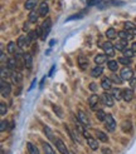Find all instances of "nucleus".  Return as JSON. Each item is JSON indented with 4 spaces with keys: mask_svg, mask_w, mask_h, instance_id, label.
Returning <instances> with one entry per match:
<instances>
[{
    "mask_svg": "<svg viewBox=\"0 0 136 154\" xmlns=\"http://www.w3.org/2000/svg\"><path fill=\"white\" fill-rule=\"evenodd\" d=\"M83 135H85V138L87 139V143H88V145H89V148L92 149V150H97L98 149V147H100V145H98V143H97V140L95 139V138L91 135L89 133H87L85 129H83Z\"/></svg>",
    "mask_w": 136,
    "mask_h": 154,
    "instance_id": "nucleus-1",
    "label": "nucleus"
},
{
    "mask_svg": "<svg viewBox=\"0 0 136 154\" xmlns=\"http://www.w3.org/2000/svg\"><path fill=\"white\" fill-rule=\"evenodd\" d=\"M10 91H11V85L9 83H6L5 79H2V87H0V93H2V97H4V98L9 97Z\"/></svg>",
    "mask_w": 136,
    "mask_h": 154,
    "instance_id": "nucleus-2",
    "label": "nucleus"
},
{
    "mask_svg": "<svg viewBox=\"0 0 136 154\" xmlns=\"http://www.w3.org/2000/svg\"><path fill=\"white\" fill-rule=\"evenodd\" d=\"M50 29H52V20L48 18V19H45L43 21V24H42V30H43V35H42V39L44 40L45 38H47V35L49 34L50 32Z\"/></svg>",
    "mask_w": 136,
    "mask_h": 154,
    "instance_id": "nucleus-3",
    "label": "nucleus"
},
{
    "mask_svg": "<svg viewBox=\"0 0 136 154\" xmlns=\"http://www.w3.org/2000/svg\"><path fill=\"white\" fill-rule=\"evenodd\" d=\"M103 51L107 57H115V45H112L110 42H106L102 44Z\"/></svg>",
    "mask_w": 136,
    "mask_h": 154,
    "instance_id": "nucleus-4",
    "label": "nucleus"
},
{
    "mask_svg": "<svg viewBox=\"0 0 136 154\" xmlns=\"http://www.w3.org/2000/svg\"><path fill=\"white\" fill-rule=\"evenodd\" d=\"M105 127L107 128L110 132H113V130H115L116 122H115V119H113V117L111 114H107V117H106V119H105Z\"/></svg>",
    "mask_w": 136,
    "mask_h": 154,
    "instance_id": "nucleus-5",
    "label": "nucleus"
},
{
    "mask_svg": "<svg viewBox=\"0 0 136 154\" xmlns=\"http://www.w3.org/2000/svg\"><path fill=\"white\" fill-rule=\"evenodd\" d=\"M30 43H32V39L29 38V35H27V36H20L19 39H18V47H19L20 49H27L29 45H30Z\"/></svg>",
    "mask_w": 136,
    "mask_h": 154,
    "instance_id": "nucleus-6",
    "label": "nucleus"
},
{
    "mask_svg": "<svg viewBox=\"0 0 136 154\" xmlns=\"http://www.w3.org/2000/svg\"><path fill=\"white\" fill-rule=\"evenodd\" d=\"M120 76H121V78H122L124 80H130V79L132 78V76H134V73H132L131 69L126 65V66L122 69V70H121Z\"/></svg>",
    "mask_w": 136,
    "mask_h": 154,
    "instance_id": "nucleus-7",
    "label": "nucleus"
},
{
    "mask_svg": "<svg viewBox=\"0 0 136 154\" xmlns=\"http://www.w3.org/2000/svg\"><path fill=\"white\" fill-rule=\"evenodd\" d=\"M101 100H102L103 105H106V106H113V95H111L108 93H103L101 97Z\"/></svg>",
    "mask_w": 136,
    "mask_h": 154,
    "instance_id": "nucleus-8",
    "label": "nucleus"
},
{
    "mask_svg": "<svg viewBox=\"0 0 136 154\" xmlns=\"http://www.w3.org/2000/svg\"><path fill=\"white\" fill-rule=\"evenodd\" d=\"M98 102H100V97H98L97 94H92V95L88 98V104L91 106V109H93V110H96Z\"/></svg>",
    "mask_w": 136,
    "mask_h": 154,
    "instance_id": "nucleus-9",
    "label": "nucleus"
},
{
    "mask_svg": "<svg viewBox=\"0 0 136 154\" xmlns=\"http://www.w3.org/2000/svg\"><path fill=\"white\" fill-rule=\"evenodd\" d=\"M54 144L57 145V149L62 153V154H68L70 152H68V149H67V147H66V144L59 139V138H57V139H54Z\"/></svg>",
    "mask_w": 136,
    "mask_h": 154,
    "instance_id": "nucleus-10",
    "label": "nucleus"
},
{
    "mask_svg": "<svg viewBox=\"0 0 136 154\" xmlns=\"http://www.w3.org/2000/svg\"><path fill=\"white\" fill-rule=\"evenodd\" d=\"M78 119H79V122L82 123V124H85V125H89L91 124L88 115L83 110H78Z\"/></svg>",
    "mask_w": 136,
    "mask_h": 154,
    "instance_id": "nucleus-11",
    "label": "nucleus"
},
{
    "mask_svg": "<svg viewBox=\"0 0 136 154\" xmlns=\"http://www.w3.org/2000/svg\"><path fill=\"white\" fill-rule=\"evenodd\" d=\"M39 15L40 17H47V14L49 13V5L47 2H43L40 5H39Z\"/></svg>",
    "mask_w": 136,
    "mask_h": 154,
    "instance_id": "nucleus-12",
    "label": "nucleus"
},
{
    "mask_svg": "<svg viewBox=\"0 0 136 154\" xmlns=\"http://www.w3.org/2000/svg\"><path fill=\"white\" fill-rule=\"evenodd\" d=\"M23 64H24V66L28 68V69L32 68V65H33V58H32L30 54H24V55H23Z\"/></svg>",
    "mask_w": 136,
    "mask_h": 154,
    "instance_id": "nucleus-13",
    "label": "nucleus"
},
{
    "mask_svg": "<svg viewBox=\"0 0 136 154\" xmlns=\"http://www.w3.org/2000/svg\"><path fill=\"white\" fill-rule=\"evenodd\" d=\"M132 98H134V90H132V88L125 89L122 91V99H124V100L130 102V100H132Z\"/></svg>",
    "mask_w": 136,
    "mask_h": 154,
    "instance_id": "nucleus-14",
    "label": "nucleus"
},
{
    "mask_svg": "<svg viewBox=\"0 0 136 154\" xmlns=\"http://www.w3.org/2000/svg\"><path fill=\"white\" fill-rule=\"evenodd\" d=\"M115 49L120 50V51H124L125 49H127V40L126 39H121L115 44Z\"/></svg>",
    "mask_w": 136,
    "mask_h": 154,
    "instance_id": "nucleus-15",
    "label": "nucleus"
},
{
    "mask_svg": "<svg viewBox=\"0 0 136 154\" xmlns=\"http://www.w3.org/2000/svg\"><path fill=\"white\" fill-rule=\"evenodd\" d=\"M19 65V61H18V59L17 58H9L6 60V66L8 68H10V69H17V66Z\"/></svg>",
    "mask_w": 136,
    "mask_h": 154,
    "instance_id": "nucleus-16",
    "label": "nucleus"
},
{
    "mask_svg": "<svg viewBox=\"0 0 136 154\" xmlns=\"http://www.w3.org/2000/svg\"><path fill=\"white\" fill-rule=\"evenodd\" d=\"M11 80L14 84H20L21 80H23V75L20 72H13L11 74Z\"/></svg>",
    "mask_w": 136,
    "mask_h": 154,
    "instance_id": "nucleus-17",
    "label": "nucleus"
},
{
    "mask_svg": "<svg viewBox=\"0 0 136 154\" xmlns=\"http://www.w3.org/2000/svg\"><path fill=\"white\" fill-rule=\"evenodd\" d=\"M11 69L10 68H8V66H2V69H0V72H2V79H8L9 76H11Z\"/></svg>",
    "mask_w": 136,
    "mask_h": 154,
    "instance_id": "nucleus-18",
    "label": "nucleus"
},
{
    "mask_svg": "<svg viewBox=\"0 0 136 154\" xmlns=\"http://www.w3.org/2000/svg\"><path fill=\"white\" fill-rule=\"evenodd\" d=\"M38 2H39V0H27L25 4H24V8H25L27 10H30V11H32L34 8L38 5Z\"/></svg>",
    "mask_w": 136,
    "mask_h": 154,
    "instance_id": "nucleus-19",
    "label": "nucleus"
},
{
    "mask_svg": "<svg viewBox=\"0 0 136 154\" xmlns=\"http://www.w3.org/2000/svg\"><path fill=\"white\" fill-rule=\"evenodd\" d=\"M106 60H107V55H106V54H97L95 57V63L98 65L106 63Z\"/></svg>",
    "mask_w": 136,
    "mask_h": 154,
    "instance_id": "nucleus-20",
    "label": "nucleus"
},
{
    "mask_svg": "<svg viewBox=\"0 0 136 154\" xmlns=\"http://www.w3.org/2000/svg\"><path fill=\"white\" fill-rule=\"evenodd\" d=\"M102 73H103V68L98 65V66H95L92 70H91V76H93V78H97V76H100Z\"/></svg>",
    "mask_w": 136,
    "mask_h": 154,
    "instance_id": "nucleus-21",
    "label": "nucleus"
},
{
    "mask_svg": "<svg viewBox=\"0 0 136 154\" xmlns=\"http://www.w3.org/2000/svg\"><path fill=\"white\" fill-rule=\"evenodd\" d=\"M107 66L111 72H116L117 69H118V60H110L108 63H107Z\"/></svg>",
    "mask_w": 136,
    "mask_h": 154,
    "instance_id": "nucleus-22",
    "label": "nucleus"
},
{
    "mask_svg": "<svg viewBox=\"0 0 136 154\" xmlns=\"http://www.w3.org/2000/svg\"><path fill=\"white\" fill-rule=\"evenodd\" d=\"M78 65L82 68V69H85L88 66V59L86 57H78Z\"/></svg>",
    "mask_w": 136,
    "mask_h": 154,
    "instance_id": "nucleus-23",
    "label": "nucleus"
},
{
    "mask_svg": "<svg viewBox=\"0 0 136 154\" xmlns=\"http://www.w3.org/2000/svg\"><path fill=\"white\" fill-rule=\"evenodd\" d=\"M111 82H112V80H111V79H107V78L102 79V82H101V87H102L103 89H106V90L111 89V87H112V83H111Z\"/></svg>",
    "mask_w": 136,
    "mask_h": 154,
    "instance_id": "nucleus-24",
    "label": "nucleus"
},
{
    "mask_svg": "<svg viewBox=\"0 0 136 154\" xmlns=\"http://www.w3.org/2000/svg\"><path fill=\"white\" fill-rule=\"evenodd\" d=\"M27 148H28V152H29L30 154H38V153H39V149H38V148L35 147V145H34V144H32L30 142H28V143H27Z\"/></svg>",
    "mask_w": 136,
    "mask_h": 154,
    "instance_id": "nucleus-25",
    "label": "nucleus"
},
{
    "mask_svg": "<svg viewBox=\"0 0 136 154\" xmlns=\"http://www.w3.org/2000/svg\"><path fill=\"white\" fill-rule=\"evenodd\" d=\"M96 137H97V139H100V140L103 142V143H106V142L108 140L107 135H106L103 132H101V130H96Z\"/></svg>",
    "mask_w": 136,
    "mask_h": 154,
    "instance_id": "nucleus-26",
    "label": "nucleus"
},
{
    "mask_svg": "<svg viewBox=\"0 0 136 154\" xmlns=\"http://www.w3.org/2000/svg\"><path fill=\"white\" fill-rule=\"evenodd\" d=\"M117 35H118V34L116 33V30L113 29V28L107 29V32H106V36H107L108 39H115V38H116Z\"/></svg>",
    "mask_w": 136,
    "mask_h": 154,
    "instance_id": "nucleus-27",
    "label": "nucleus"
},
{
    "mask_svg": "<svg viewBox=\"0 0 136 154\" xmlns=\"http://www.w3.org/2000/svg\"><path fill=\"white\" fill-rule=\"evenodd\" d=\"M118 34V36L121 38V39H130V38H132V34L130 33V32H128V30H127V32H126V30H122V32H118L117 33Z\"/></svg>",
    "mask_w": 136,
    "mask_h": 154,
    "instance_id": "nucleus-28",
    "label": "nucleus"
},
{
    "mask_svg": "<svg viewBox=\"0 0 136 154\" xmlns=\"http://www.w3.org/2000/svg\"><path fill=\"white\" fill-rule=\"evenodd\" d=\"M38 18H39V13L32 10V11H30V14H29V23H37Z\"/></svg>",
    "mask_w": 136,
    "mask_h": 154,
    "instance_id": "nucleus-29",
    "label": "nucleus"
},
{
    "mask_svg": "<svg viewBox=\"0 0 136 154\" xmlns=\"http://www.w3.org/2000/svg\"><path fill=\"white\" fill-rule=\"evenodd\" d=\"M112 95L115 99L120 100V99H122V91H121V89H118V88H115L112 90Z\"/></svg>",
    "mask_w": 136,
    "mask_h": 154,
    "instance_id": "nucleus-30",
    "label": "nucleus"
},
{
    "mask_svg": "<svg viewBox=\"0 0 136 154\" xmlns=\"http://www.w3.org/2000/svg\"><path fill=\"white\" fill-rule=\"evenodd\" d=\"M8 53L9 54H15L17 53V44H15L14 42H10L9 44H8Z\"/></svg>",
    "mask_w": 136,
    "mask_h": 154,
    "instance_id": "nucleus-31",
    "label": "nucleus"
},
{
    "mask_svg": "<svg viewBox=\"0 0 136 154\" xmlns=\"http://www.w3.org/2000/svg\"><path fill=\"white\" fill-rule=\"evenodd\" d=\"M106 117H107V114H106L103 110H97L96 112V118L100 120V122H105Z\"/></svg>",
    "mask_w": 136,
    "mask_h": 154,
    "instance_id": "nucleus-32",
    "label": "nucleus"
},
{
    "mask_svg": "<svg viewBox=\"0 0 136 154\" xmlns=\"http://www.w3.org/2000/svg\"><path fill=\"white\" fill-rule=\"evenodd\" d=\"M43 150H44L45 153H48V154H54V153H56V150L53 149L48 143H43Z\"/></svg>",
    "mask_w": 136,
    "mask_h": 154,
    "instance_id": "nucleus-33",
    "label": "nucleus"
},
{
    "mask_svg": "<svg viewBox=\"0 0 136 154\" xmlns=\"http://www.w3.org/2000/svg\"><path fill=\"white\" fill-rule=\"evenodd\" d=\"M118 63L121 64H124V65H130L131 64V58H127V57H122V58H120L118 59Z\"/></svg>",
    "mask_w": 136,
    "mask_h": 154,
    "instance_id": "nucleus-34",
    "label": "nucleus"
},
{
    "mask_svg": "<svg viewBox=\"0 0 136 154\" xmlns=\"http://www.w3.org/2000/svg\"><path fill=\"white\" fill-rule=\"evenodd\" d=\"M124 26H125V29L126 30H128V32H132V30L135 29V24H134V23H131V21H126L125 23V24H124Z\"/></svg>",
    "mask_w": 136,
    "mask_h": 154,
    "instance_id": "nucleus-35",
    "label": "nucleus"
},
{
    "mask_svg": "<svg viewBox=\"0 0 136 154\" xmlns=\"http://www.w3.org/2000/svg\"><path fill=\"white\" fill-rule=\"evenodd\" d=\"M113 83H116V84H121L124 82V79L121 78V76H117V75H111V78H110Z\"/></svg>",
    "mask_w": 136,
    "mask_h": 154,
    "instance_id": "nucleus-36",
    "label": "nucleus"
},
{
    "mask_svg": "<svg viewBox=\"0 0 136 154\" xmlns=\"http://www.w3.org/2000/svg\"><path fill=\"white\" fill-rule=\"evenodd\" d=\"M44 132H45V134L48 135V138L50 140H54V135H53V133H52V130L48 128V127H44Z\"/></svg>",
    "mask_w": 136,
    "mask_h": 154,
    "instance_id": "nucleus-37",
    "label": "nucleus"
},
{
    "mask_svg": "<svg viewBox=\"0 0 136 154\" xmlns=\"http://www.w3.org/2000/svg\"><path fill=\"white\" fill-rule=\"evenodd\" d=\"M53 109H54V112H56V114L58 115L59 118H63V112H62V109L58 106V105H54L53 106Z\"/></svg>",
    "mask_w": 136,
    "mask_h": 154,
    "instance_id": "nucleus-38",
    "label": "nucleus"
},
{
    "mask_svg": "<svg viewBox=\"0 0 136 154\" xmlns=\"http://www.w3.org/2000/svg\"><path fill=\"white\" fill-rule=\"evenodd\" d=\"M134 53H135V51H134L132 49H125V50H124V55L127 57V58H132V57H134Z\"/></svg>",
    "mask_w": 136,
    "mask_h": 154,
    "instance_id": "nucleus-39",
    "label": "nucleus"
},
{
    "mask_svg": "<svg viewBox=\"0 0 136 154\" xmlns=\"http://www.w3.org/2000/svg\"><path fill=\"white\" fill-rule=\"evenodd\" d=\"M8 127H9V123H8L6 120H2V124H0V132H4L5 129H8Z\"/></svg>",
    "mask_w": 136,
    "mask_h": 154,
    "instance_id": "nucleus-40",
    "label": "nucleus"
},
{
    "mask_svg": "<svg viewBox=\"0 0 136 154\" xmlns=\"http://www.w3.org/2000/svg\"><path fill=\"white\" fill-rule=\"evenodd\" d=\"M6 110H8L6 104H5V103H2V104H0V114H2V115H5V114H6Z\"/></svg>",
    "mask_w": 136,
    "mask_h": 154,
    "instance_id": "nucleus-41",
    "label": "nucleus"
},
{
    "mask_svg": "<svg viewBox=\"0 0 136 154\" xmlns=\"http://www.w3.org/2000/svg\"><path fill=\"white\" fill-rule=\"evenodd\" d=\"M28 35H29L30 39H32V42H33V40H35L39 36V35H38V33H37V30H35V32H29V34H28Z\"/></svg>",
    "mask_w": 136,
    "mask_h": 154,
    "instance_id": "nucleus-42",
    "label": "nucleus"
},
{
    "mask_svg": "<svg viewBox=\"0 0 136 154\" xmlns=\"http://www.w3.org/2000/svg\"><path fill=\"white\" fill-rule=\"evenodd\" d=\"M128 82H130V87H131L132 89L136 88V78H135V76H132V78L128 80Z\"/></svg>",
    "mask_w": 136,
    "mask_h": 154,
    "instance_id": "nucleus-43",
    "label": "nucleus"
},
{
    "mask_svg": "<svg viewBox=\"0 0 136 154\" xmlns=\"http://www.w3.org/2000/svg\"><path fill=\"white\" fill-rule=\"evenodd\" d=\"M100 2H101V0H88V3H87V4H88L89 6H93V5H97Z\"/></svg>",
    "mask_w": 136,
    "mask_h": 154,
    "instance_id": "nucleus-44",
    "label": "nucleus"
},
{
    "mask_svg": "<svg viewBox=\"0 0 136 154\" xmlns=\"http://www.w3.org/2000/svg\"><path fill=\"white\" fill-rule=\"evenodd\" d=\"M97 88H98V87H97L96 83H91V84H89V89L92 90V91H97Z\"/></svg>",
    "mask_w": 136,
    "mask_h": 154,
    "instance_id": "nucleus-45",
    "label": "nucleus"
},
{
    "mask_svg": "<svg viewBox=\"0 0 136 154\" xmlns=\"http://www.w3.org/2000/svg\"><path fill=\"white\" fill-rule=\"evenodd\" d=\"M23 30H24V32L29 30V24H28V23H25V24H24V26H23Z\"/></svg>",
    "mask_w": 136,
    "mask_h": 154,
    "instance_id": "nucleus-46",
    "label": "nucleus"
},
{
    "mask_svg": "<svg viewBox=\"0 0 136 154\" xmlns=\"http://www.w3.org/2000/svg\"><path fill=\"white\" fill-rule=\"evenodd\" d=\"M5 53L4 51H2V63H4V61H5Z\"/></svg>",
    "mask_w": 136,
    "mask_h": 154,
    "instance_id": "nucleus-47",
    "label": "nucleus"
},
{
    "mask_svg": "<svg viewBox=\"0 0 136 154\" xmlns=\"http://www.w3.org/2000/svg\"><path fill=\"white\" fill-rule=\"evenodd\" d=\"M131 49H132L134 51H136V42H135V43H132V45H131Z\"/></svg>",
    "mask_w": 136,
    "mask_h": 154,
    "instance_id": "nucleus-48",
    "label": "nucleus"
},
{
    "mask_svg": "<svg viewBox=\"0 0 136 154\" xmlns=\"http://www.w3.org/2000/svg\"><path fill=\"white\" fill-rule=\"evenodd\" d=\"M110 152H111L110 149H103V153H110Z\"/></svg>",
    "mask_w": 136,
    "mask_h": 154,
    "instance_id": "nucleus-49",
    "label": "nucleus"
},
{
    "mask_svg": "<svg viewBox=\"0 0 136 154\" xmlns=\"http://www.w3.org/2000/svg\"><path fill=\"white\" fill-rule=\"evenodd\" d=\"M53 72H54V66H53V68H52V70H50V73H49V75H52V74H53Z\"/></svg>",
    "mask_w": 136,
    "mask_h": 154,
    "instance_id": "nucleus-50",
    "label": "nucleus"
},
{
    "mask_svg": "<svg viewBox=\"0 0 136 154\" xmlns=\"http://www.w3.org/2000/svg\"><path fill=\"white\" fill-rule=\"evenodd\" d=\"M56 43V40H50V43H49V45H53V44H54Z\"/></svg>",
    "mask_w": 136,
    "mask_h": 154,
    "instance_id": "nucleus-51",
    "label": "nucleus"
},
{
    "mask_svg": "<svg viewBox=\"0 0 136 154\" xmlns=\"http://www.w3.org/2000/svg\"><path fill=\"white\" fill-rule=\"evenodd\" d=\"M131 34H135V35H136V28H135V29L132 30V32H131Z\"/></svg>",
    "mask_w": 136,
    "mask_h": 154,
    "instance_id": "nucleus-52",
    "label": "nucleus"
}]
</instances>
